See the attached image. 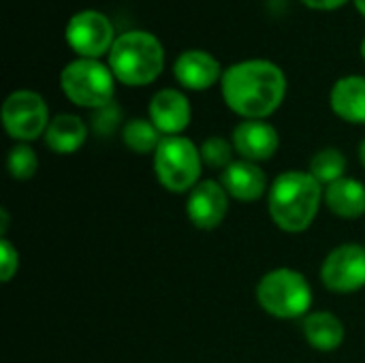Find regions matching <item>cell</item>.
Here are the masks:
<instances>
[{
    "instance_id": "1",
    "label": "cell",
    "mask_w": 365,
    "mask_h": 363,
    "mask_svg": "<svg viewBox=\"0 0 365 363\" xmlns=\"http://www.w3.org/2000/svg\"><path fill=\"white\" fill-rule=\"evenodd\" d=\"M222 98L231 111L246 120L269 118L284 101L287 77L282 68L263 58L231 64L220 79Z\"/></svg>"
},
{
    "instance_id": "2",
    "label": "cell",
    "mask_w": 365,
    "mask_h": 363,
    "mask_svg": "<svg viewBox=\"0 0 365 363\" xmlns=\"http://www.w3.org/2000/svg\"><path fill=\"white\" fill-rule=\"evenodd\" d=\"M323 197V186L310 171H284L269 188V216L278 229L302 233L314 223Z\"/></svg>"
},
{
    "instance_id": "3",
    "label": "cell",
    "mask_w": 365,
    "mask_h": 363,
    "mask_svg": "<svg viewBox=\"0 0 365 363\" xmlns=\"http://www.w3.org/2000/svg\"><path fill=\"white\" fill-rule=\"evenodd\" d=\"M109 68L124 86H148L165 68L163 43L152 32L126 30L109 51Z\"/></svg>"
},
{
    "instance_id": "4",
    "label": "cell",
    "mask_w": 365,
    "mask_h": 363,
    "mask_svg": "<svg viewBox=\"0 0 365 363\" xmlns=\"http://www.w3.org/2000/svg\"><path fill=\"white\" fill-rule=\"evenodd\" d=\"M115 81L118 79L109 64L90 58H77L68 62L60 73V88L64 96L77 107L94 111L113 103Z\"/></svg>"
},
{
    "instance_id": "5",
    "label": "cell",
    "mask_w": 365,
    "mask_h": 363,
    "mask_svg": "<svg viewBox=\"0 0 365 363\" xmlns=\"http://www.w3.org/2000/svg\"><path fill=\"white\" fill-rule=\"evenodd\" d=\"M257 300L261 308L276 319H297L310 310L312 289L304 274L280 267L261 278L257 287Z\"/></svg>"
},
{
    "instance_id": "6",
    "label": "cell",
    "mask_w": 365,
    "mask_h": 363,
    "mask_svg": "<svg viewBox=\"0 0 365 363\" xmlns=\"http://www.w3.org/2000/svg\"><path fill=\"white\" fill-rule=\"evenodd\" d=\"M201 152L199 148L182 137H163L154 152V171L158 182L171 193H186L199 184L201 178Z\"/></svg>"
},
{
    "instance_id": "7",
    "label": "cell",
    "mask_w": 365,
    "mask_h": 363,
    "mask_svg": "<svg viewBox=\"0 0 365 363\" xmlns=\"http://www.w3.org/2000/svg\"><path fill=\"white\" fill-rule=\"evenodd\" d=\"M49 111L41 94L32 90H15L2 105V126L17 141H32L45 135L49 126Z\"/></svg>"
},
{
    "instance_id": "8",
    "label": "cell",
    "mask_w": 365,
    "mask_h": 363,
    "mask_svg": "<svg viewBox=\"0 0 365 363\" xmlns=\"http://www.w3.org/2000/svg\"><path fill=\"white\" fill-rule=\"evenodd\" d=\"M66 43L79 58H90L98 60L103 53H109L115 34H113V24L111 19L94 9H86L75 13L68 24H66Z\"/></svg>"
},
{
    "instance_id": "9",
    "label": "cell",
    "mask_w": 365,
    "mask_h": 363,
    "mask_svg": "<svg viewBox=\"0 0 365 363\" xmlns=\"http://www.w3.org/2000/svg\"><path fill=\"white\" fill-rule=\"evenodd\" d=\"M323 285L334 293H355L365 287V246L342 244L327 255L321 267Z\"/></svg>"
},
{
    "instance_id": "10",
    "label": "cell",
    "mask_w": 365,
    "mask_h": 363,
    "mask_svg": "<svg viewBox=\"0 0 365 363\" xmlns=\"http://www.w3.org/2000/svg\"><path fill=\"white\" fill-rule=\"evenodd\" d=\"M229 212V195L220 182L203 180L199 182L186 201V214L197 229H216Z\"/></svg>"
},
{
    "instance_id": "11",
    "label": "cell",
    "mask_w": 365,
    "mask_h": 363,
    "mask_svg": "<svg viewBox=\"0 0 365 363\" xmlns=\"http://www.w3.org/2000/svg\"><path fill=\"white\" fill-rule=\"evenodd\" d=\"M148 113H150V122L160 131V135L175 137L190 124L192 109L184 92L165 88L152 96Z\"/></svg>"
},
{
    "instance_id": "12",
    "label": "cell",
    "mask_w": 365,
    "mask_h": 363,
    "mask_svg": "<svg viewBox=\"0 0 365 363\" xmlns=\"http://www.w3.org/2000/svg\"><path fill=\"white\" fill-rule=\"evenodd\" d=\"M233 148L244 160L261 163L278 152V131L263 120H244L233 128Z\"/></svg>"
},
{
    "instance_id": "13",
    "label": "cell",
    "mask_w": 365,
    "mask_h": 363,
    "mask_svg": "<svg viewBox=\"0 0 365 363\" xmlns=\"http://www.w3.org/2000/svg\"><path fill=\"white\" fill-rule=\"evenodd\" d=\"M173 75L182 88L201 92L222 79V68L220 62L210 51L188 49L178 56L173 64Z\"/></svg>"
},
{
    "instance_id": "14",
    "label": "cell",
    "mask_w": 365,
    "mask_h": 363,
    "mask_svg": "<svg viewBox=\"0 0 365 363\" xmlns=\"http://www.w3.org/2000/svg\"><path fill=\"white\" fill-rule=\"evenodd\" d=\"M220 184L225 186L229 197L244 201V203L261 199L267 190L265 171L257 163H250V160H233L222 171Z\"/></svg>"
},
{
    "instance_id": "15",
    "label": "cell",
    "mask_w": 365,
    "mask_h": 363,
    "mask_svg": "<svg viewBox=\"0 0 365 363\" xmlns=\"http://www.w3.org/2000/svg\"><path fill=\"white\" fill-rule=\"evenodd\" d=\"M331 109L338 118L351 124H365V77L346 75L338 79L329 96Z\"/></svg>"
},
{
    "instance_id": "16",
    "label": "cell",
    "mask_w": 365,
    "mask_h": 363,
    "mask_svg": "<svg viewBox=\"0 0 365 363\" xmlns=\"http://www.w3.org/2000/svg\"><path fill=\"white\" fill-rule=\"evenodd\" d=\"M86 122L75 113H58L51 118L43 139L45 145L56 154H73L86 143Z\"/></svg>"
},
{
    "instance_id": "17",
    "label": "cell",
    "mask_w": 365,
    "mask_h": 363,
    "mask_svg": "<svg viewBox=\"0 0 365 363\" xmlns=\"http://www.w3.org/2000/svg\"><path fill=\"white\" fill-rule=\"evenodd\" d=\"M325 203L340 218H359L365 214V184L353 178H342L327 186Z\"/></svg>"
},
{
    "instance_id": "18",
    "label": "cell",
    "mask_w": 365,
    "mask_h": 363,
    "mask_svg": "<svg viewBox=\"0 0 365 363\" xmlns=\"http://www.w3.org/2000/svg\"><path fill=\"white\" fill-rule=\"evenodd\" d=\"M304 336L317 351H336L344 340V325L331 312H312L304 321Z\"/></svg>"
},
{
    "instance_id": "19",
    "label": "cell",
    "mask_w": 365,
    "mask_h": 363,
    "mask_svg": "<svg viewBox=\"0 0 365 363\" xmlns=\"http://www.w3.org/2000/svg\"><path fill=\"white\" fill-rule=\"evenodd\" d=\"M122 141L126 143L128 150L137 152V154H150L156 152L163 137L160 131L148 120L137 118V120H128L122 128Z\"/></svg>"
},
{
    "instance_id": "20",
    "label": "cell",
    "mask_w": 365,
    "mask_h": 363,
    "mask_svg": "<svg viewBox=\"0 0 365 363\" xmlns=\"http://www.w3.org/2000/svg\"><path fill=\"white\" fill-rule=\"evenodd\" d=\"M346 171V158L340 150L336 148H325L317 152L310 160V175L323 186V184H334L344 178Z\"/></svg>"
},
{
    "instance_id": "21",
    "label": "cell",
    "mask_w": 365,
    "mask_h": 363,
    "mask_svg": "<svg viewBox=\"0 0 365 363\" xmlns=\"http://www.w3.org/2000/svg\"><path fill=\"white\" fill-rule=\"evenodd\" d=\"M201 152V160L212 167V169H227L233 163V143H229L222 137H210L201 143L199 148Z\"/></svg>"
},
{
    "instance_id": "22",
    "label": "cell",
    "mask_w": 365,
    "mask_h": 363,
    "mask_svg": "<svg viewBox=\"0 0 365 363\" xmlns=\"http://www.w3.org/2000/svg\"><path fill=\"white\" fill-rule=\"evenodd\" d=\"M9 173L15 180H30L36 173L38 167V158L34 154V150L26 143H17L11 152H9Z\"/></svg>"
},
{
    "instance_id": "23",
    "label": "cell",
    "mask_w": 365,
    "mask_h": 363,
    "mask_svg": "<svg viewBox=\"0 0 365 363\" xmlns=\"http://www.w3.org/2000/svg\"><path fill=\"white\" fill-rule=\"evenodd\" d=\"M122 120V109L115 103H109L101 109L94 111L92 116V126L98 135H111L118 128V122Z\"/></svg>"
},
{
    "instance_id": "24",
    "label": "cell",
    "mask_w": 365,
    "mask_h": 363,
    "mask_svg": "<svg viewBox=\"0 0 365 363\" xmlns=\"http://www.w3.org/2000/svg\"><path fill=\"white\" fill-rule=\"evenodd\" d=\"M17 267H19V255L13 248V244L6 237H2L0 240V280L9 282L15 276Z\"/></svg>"
},
{
    "instance_id": "25",
    "label": "cell",
    "mask_w": 365,
    "mask_h": 363,
    "mask_svg": "<svg viewBox=\"0 0 365 363\" xmlns=\"http://www.w3.org/2000/svg\"><path fill=\"white\" fill-rule=\"evenodd\" d=\"M302 2L317 11H334V9H340L342 4H346L349 0H302Z\"/></svg>"
},
{
    "instance_id": "26",
    "label": "cell",
    "mask_w": 365,
    "mask_h": 363,
    "mask_svg": "<svg viewBox=\"0 0 365 363\" xmlns=\"http://www.w3.org/2000/svg\"><path fill=\"white\" fill-rule=\"evenodd\" d=\"M359 160H361V165L365 167V139L359 143Z\"/></svg>"
},
{
    "instance_id": "27",
    "label": "cell",
    "mask_w": 365,
    "mask_h": 363,
    "mask_svg": "<svg viewBox=\"0 0 365 363\" xmlns=\"http://www.w3.org/2000/svg\"><path fill=\"white\" fill-rule=\"evenodd\" d=\"M353 2H355V6L359 9V13L365 17V0H353Z\"/></svg>"
},
{
    "instance_id": "28",
    "label": "cell",
    "mask_w": 365,
    "mask_h": 363,
    "mask_svg": "<svg viewBox=\"0 0 365 363\" xmlns=\"http://www.w3.org/2000/svg\"><path fill=\"white\" fill-rule=\"evenodd\" d=\"M361 56H364V60H365V36H364V41H361Z\"/></svg>"
}]
</instances>
